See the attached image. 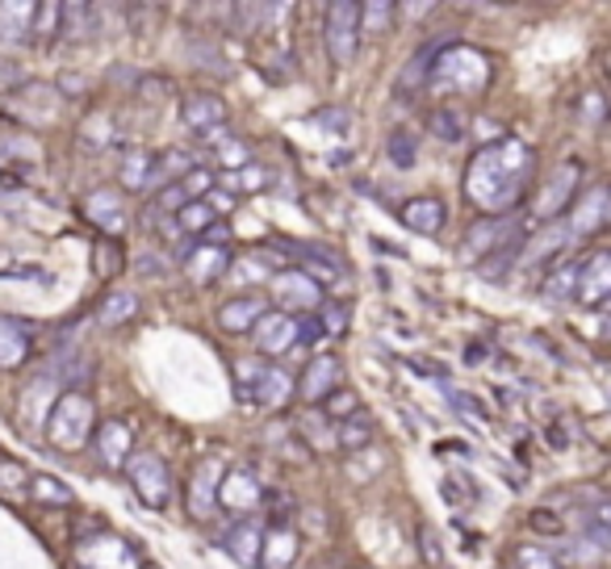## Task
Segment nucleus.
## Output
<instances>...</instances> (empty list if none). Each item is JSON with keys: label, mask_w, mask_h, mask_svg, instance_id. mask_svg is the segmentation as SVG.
<instances>
[{"label": "nucleus", "mask_w": 611, "mask_h": 569, "mask_svg": "<svg viewBox=\"0 0 611 569\" xmlns=\"http://www.w3.org/2000/svg\"><path fill=\"white\" fill-rule=\"evenodd\" d=\"M490 80V63L486 55L477 47H465V42H444L432 59V68L423 76V85L432 88L436 97H465V92H477L486 88Z\"/></svg>", "instance_id": "2"}, {"label": "nucleus", "mask_w": 611, "mask_h": 569, "mask_svg": "<svg viewBox=\"0 0 611 569\" xmlns=\"http://www.w3.org/2000/svg\"><path fill=\"white\" fill-rule=\"evenodd\" d=\"M247 335H252L256 352H264V356H280V352H289V347L297 344V318L285 311H264Z\"/></svg>", "instance_id": "10"}, {"label": "nucleus", "mask_w": 611, "mask_h": 569, "mask_svg": "<svg viewBox=\"0 0 611 569\" xmlns=\"http://www.w3.org/2000/svg\"><path fill=\"white\" fill-rule=\"evenodd\" d=\"M444 47V42H427L415 59H406V71H402V85H420L423 76H427V68H432V59H436V51Z\"/></svg>", "instance_id": "41"}, {"label": "nucleus", "mask_w": 611, "mask_h": 569, "mask_svg": "<svg viewBox=\"0 0 611 569\" xmlns=\"http://www.w3.org/2000/svg\"><path fill=\"white\" fill-rule=\"evenodd\" d=\"M173 223H176V230L180 235H206L218 218H214V209L206 206V202H189V206H180L173 214Z\"/></svg>", "instance_id": "30"}, {"label": "nucleus", "mask_w": 611, "mask_h": 569, "mask_svg": "<svg viewBox=\"0 0 611 569\" xmlns=\"http://www.w3.org/2000/svg\"><path fill=\"white\" fill-rule=\"evenodd\" d=\"M339 377H344V364L335 361V356H318V361L306 364V373H302V381H297V390H302L306 402H323V398L339 385Z\"/></svg>", "instance_id": "20"}, {"label": "nucleus", "mask_w": 611, "mask_h": 569, "mask_svg": "<svg viewBox=\"0 0 611 569\" xmlns=\"http://www.w3.org/2000/svg\"><path fill=\"white\" fill-rule=\"evenodd\" d=\"M323 38H327V55H332L335 68H348L352 59H356V51H361V26H356V4L352 0L327 4Z\"/></svg>", "instance_id": "7"}, {"label": "nucleus", "mask_w": 611, "mask_h": 569, "mask_svg": "<svg viewBox=\"0 0 611 569\" xmlns=\"http://www.w3.org/2000/svg\"><path fill=\"white\" fill-rule=\"evenodd\" d=\"M97 432V406L85 390H68L55 398L51 414H47V440L59 452H80Z\"/></svg>", "instance_id": "3"}, {"label": "nucleus", "mask_w": 611, "mask_h": 569, "mask_svg": "<svg viewBox=\"0 0 611 569\" xmlns=\"http://www.w3.org/2000/svg\"><path fill=\"white\" fill-rule=\"evenodd\" d=\"M608 218H611L608 189H603V185H591V189L574 202V209H570V230H574V235H599V230L608 226Z\"/></svg>", "instance_id": "14"}, {"label": "nucleus", "mask_w": 611, "mask_h": 569, "mask_svg": "<svg viewBox=\"0 0 611 569\" xmlns=\"http://www.w3.org/2000/svg\"><path fill=\"white\" fill-rule=\"evenodd\" d=\"M122 469L126 478H130V485H135V494L142 499V507L164 511L173 502V469L164 465V457H156V452H130Z\"/></svg>", "instance_id": "5"}, {"label": "nucleus", "mask_w": 611, "mask_h": 569, "mask_svg": "<svg viewBox=\"0 0 611 569\" xmlns=\"http://www.w3.org/2000/svg\"><path fill=\"white\" fill-rule=\"evenodd\" d=\"M135 314H139V297L130 294V290H118V294H109L106 302H101L97 323H101V327H122V323H130Z\"/></svg>", "instance_id": "27"}, {"label": "nucleus", "mask_w": 611, "mask_h": 569, "mask_svg": "<svg viewBox=\"0 0 611 569\" xmlns=\"http://www.w3.org/2000/svg\"><path fill=\"white\" fill-rule=\"evenodd\" d=\"M59 18L68 21V26H63V30H68L71 38L80 35H92V30H88V21H92V4H59Z\"/></svg>", "instance_id": "42"}, {"label": "nucleus", "mask_w": 611, "mask_h": 569, "mask_svg": "<svg viewBox=\"0 0 611 569\" xmlns=\"http://www.w3.org/2000/svg\"><path fill=\"white\" fill-rule=\"evenodd\" d=\"M420 549H423V557H427V566H444L440 545H436V532H432V528H423V532H420Z\"/></svg>", "instance_id": "49"}, {"label": "nucleus", "mask_w": 611, "mask_h": 569, "mask_svg": "<svg viewBox=\"0 0 611 569\" xmlns=\"http://www.w3.org/2000/svg\"><path fill=\"white\" fill-rule=\"evenodd\" d=\"M297 381L280 364L239 361L235 364V398L247 406H285L294 398Z\"/></svg>", "instance_id": "4"}, {"label": "nucleus", "mask_w": 611, "mask_h": 569, "mask_svg": "<svg viewBox=\"0 0 611 569\" xmlns=\"http://www.w3.org/2000/svg\"><path fill=\"white\" fill-rule=\"evenodd\" d=\"M92 435H97V457H101L106 469H122L126 457L135 452V435H130V428H126L122 419H109Z\"/></svg>", "instance_id": "18"}, {"label": "nucleus", "mask_w": 611, "mask_h": 569, "mask_svg": "<svg viewBox=\"0 0 611 569\" xmlns=\"http://www.w3.org/2000/svg\"><path fill=\"white\" fill-rule=\"evenodd\" d=\"M218 502L227 507L230 516H252L264 502V485L256 482L252 469H230V473H223V482H218Z\"/></svg>", "instance_id": "13"}, {"label": "nucleus", "mask_w": 611, "mask_h": 569, "mask_svg": "<svg viewBox=\"0 0 611 569\" xmlns=\"http://www.w3.org/2000/svg\"><path fill=\"white\" fill-rule=\"evenodd\" d=\"M218 482H223V465L218 461H201L189 478V516L210 519L218 507Z\"/></svg>", "instance_id": "16"}, {"label": "nucleus", "mask_w": 611, "mask_h": 569, "mask_svg": "<svg viewBox=\"0 0 611 569\" xmlns=\"http://www.w3.org/2000/svg\"><path fill=\"white\" fill-rule=\"evenodd\" d=\"M30 30H35V35H55V30H59V4H35Z\"/></svg>", "instance_id": "47"}, {"label": "nucleus", "mask_w": 611, "mask_h": 569, "mask_svg": "<svg viewBox=\"0 0 611 569\" xmlns=\"http://www.w3.org/2000/svg\"><path fill=\"white\" fill-rule=\"evenodd\" d=\"M520 247H524V239H515V243H506V247H499L494 256H486V264H473L477 273L486 276V281H503L506 276V268L520 259Z\"/></svg>", "instance_id": "35"}, {"label": "nucleus", "mask_w": 611, "mask_h": 569, "mask_svg": "<svg viewBox=\"0 0 611 569\" xmlns=\"http://www.w3.org/2000/svg\"><path fill=\"white\" fill-rule=\"evenodd\" d=\"M214 159H218V168H227V173H239L252 164V147H247L244 138H227L223 147H214Z\"/></svg>", "instance_id": "39"}, {"label": "nucleus", "mask_w": 611, "mask_h": 569, "mask_svg": "<svg viewBox=\"0 0 611 569\" xmlns=\"http://www.w3.org/2000/svg\"><path fill=\"white\" fill-rule=\"evenodd\" d=\"M398 223L406 226V230H415V235H440L444 230V223H449V209H444V202L440 197H411L406 206L398 209Z\"/></svg>", "instance_id": "17"}, {"label": "nucleus", "mask_w": 611, "mask_h": 569, "mask_svg": "<svg viewBox=\"0 0 611 569\" xmlns=\"http://www.w3.org/2000/svg\"><path fill=\"white\" fill-rule=\"evenodd\" d=\"M273 297H277L280 306L306 311V314H315L318 306H323V290H318L302 268H280V273H273Z\"/></svg>", "instance_id": "12"}, {"label": "nucleus", "mask_w": 611, "mask_h": 569, "mask_svg": "<svg viewBox=\"0 0 611 569\" xmlns=\"http://www.w3.org/2000/svg\"><path fill=\"white\" fill-rule=\"evenodd\" d=\"M511 566L515 569H561L553 552H544L541 545H515L511 549Z\"/></svg>", "instance_id": "38"}, {"label": "nucleus", "mask_w": 611, "mask_h": 569, "mask_svg": "<svg viewBox=\"0 0 611 569\" xmlns=\"http://www.w3.org/2000/svg\"><path fill=\"white\" fill-rule=\"evenodd\" d=\"M227 185L230 189H244V193H256L268 185V173H264L260 164H247V168H239V173H227Z\"/></svg>", "instance_id": "44"}, {"label": "nucleus", "mask_w": 611, "mask_h": 569, "mask_svg": "<svg viewBox=\"0 0 611 569\" xmlns=\"http://www.w3.org/2000/svg\"><path fill=\"white\" fill-rule=\"evenodd\" d=\"M76 566L80 569H142L135 545H126L118 532H88L76 540Z\"/></svg>", "instance_id": "6"}, {"label": "nucleus", "mask_w": 611, "mask_h": 569, "mask_svg": "<svg viewBox=\"0 0 611 569\" xmlns=\"http://www.w3.org/2000/svg\"><path fill=\"white\" fill-rule=\"evenodd\" d=\"M180 118H185L189 130L206 135V130H214V126H227V105L218 101L214 92H189L185 105H180Z\"/></svg>", "instance_id": "19"}, {"label": "nucleus", "mask_w": 611, "mask_h": 569, "mask_svg": "<svg viewBox=\"0 0 611 569\" xmlns=\"http://www.w3.org/2000/svg\"><path fill=\"white\" fill-rule=\"evenodd\" d=\"M315 314L323 335H344V327H348V306H318Z\"/></svg>", "instance_id": "46"}, {"label": "nucleus", "mask_w": 611, "mask_h": 569, "mask_svg": "<svg viewBox=\"0 0 611 569\" xmlns=\"http://www.w3.org/2000/svg\"><path fill=\"white\" fill-rule=\"evenodd\" d=\"M368 444H373V419L365 411H356L352 419L339 423V449L344 452H361Z\"/></svg>", "instance_id": "31"}, {"label": "nucleus", "mask_w": 611, "mask_h": 569, "mask_svg": "<svg viewBox=\"0 0 611 569\" xmlns=\"http://www.w3.org/2000/svg\"><path fill=\"white\" fill-rule=\"evenodd\" d=\"M35 21V4H0V42H18Z\"/></svg>", "instance_id": "32"}, {"label": "nucleus", "mask_w": 611, "mask_h": 569, "mask_svg": "<svg viewBox=\"0 0 611 569\" xmlns=\"http://www.w3.org/2000/svg\"><path fill=\"white\" fill-rule=\"evenodd\" d=\"M26 485H30V473L18 461H0V494H26Z\"/></svg>", "instance_id": "45"}, {"label": "nucleus", "mask_w": 611, "mask_h": 569, "mask_svg": "<svg viewBox=\"0 0 611 569\" xmlns=\"http://www.w3.org/2000/svg\"><path fill=\"white\" fill-rule=\"evenodd\" d=\"M230 268V252L227 243H197L189 256H185V276L193 285H210V281H223Z\"/></svg>", "instance_id": "15"}, {"label": "nucleus", "mask_w": 611, "mask_h": 569, "mask_svg": "<svg viewBox=\"0 0 611 569\" xmlns=\"http://www.w3.org/2000/svg\"><path fill=\"white\" fill-rule=\"evenodd\" d=\"M444 398H449V406H453V411H461L465 419H482V423L490 419L486 402H482L477 394H470V390H456V385H449V381H444Z\"/></svg>", "instance_id": "36"}, {"label": "nucleus", "mask_w": 611, "mask_h": 569, "mask_svg": "<svg viewBox=\"0 0 611 569\" xmlns=\"http://www.w3.org/2000/svg\"><path fill=\"white\" fill-rule=\"evenodd\" d=\"M394 13H398V4L368 0V4H356V26H361V35H385L394 26Z\"/></svg>", "instance_id": "28"}, {"label": "nucleus", "mask_w": 611, "mask_h": 569, "mask_svg": "<svg viewBox=\"0 0 611 569\" xmlns=\"http://www.w3.org/2000/svg\"><path fill=\"white\" fill-rule=\"evenodd\" d=\"M323 411L332 414V419H352V414L361 411V398L352 394V390H332V394L323 398Z\"/></svg>", "instance_id": "43"}, {"label": "nucleus", "mask_w": 611, "mask_h": 569, "mask_svg": "<svg viewBox=\"0 0 611 569\" xmlns=\"http://www.w3.org/2000/svg\"><path fill=\"white\" fill-rule=\"evenodd\" d=\"M532 176H536V156L524 138H494L473 151L465 168V197L490 218H506L524 202Z\"/></svg>", "instance_id": "1"}, {"label": "nucleus", "mask_w": 611, "mask_h": 569, "mask_svg": "<svg viewBox=\"0 0 611 569\" xmlns=\"http://www.w3.org/2000/svg\"><path fill=\"white\" fill-rule=\"evenodd\" d=\"M294 557H297V532H289L285 523H273V532H264L260 536V561L264 569H285V566H294Z\"/></svg>", "instance_id": "25"}, {"label": "nucleus", "mask_w": 611, "mask_h": 569, "mask_svg": "<svg viewBox=\"0 0 611 569\" xmlns=\"http://www.w3.org/2000/svg\"><path fill=\"white\" fill-rule=\"evenodd\" d=\"M85 218L88 223H97L101 230H109V235H122L126 230V209L122 202L114 197L109 189H92L85 197Z\"/></svg>", "instance_id": "23"}, {"label": "nucleus", "mask_w": 611, "mask_h": 569, "mask_svg": "<svg viewBox=\"0 0 611 569\" xmlns=\"http://www.w3.org/2000/svg\"><path fill=\"white\" fill-rule=\"evenodd\" d=\"M578 180H582V164L578 159H565L553 173L544 176V189L536 197V214L541 218H558L561 209L570 206V197H578Z\"/></svg>", "instance_id": "9"}, {"label": "nucleus", "mask_w": 611, "mask_h": 569, "mask_svg": "<svg viewBox=\"0 0 611 569\" xmlns=\"http://www.w3.org/2000/svg\"><path fill=\"white\" fill-rule=\"evenodd\" d=\"M574 297L582 306H591V311L608 306V297H611V256L608 252H594V256H587L578 264Z\"/></svg>", "instance_id": "11"}, {"label": "nucleus", "mask_w": 611, "mask_h": 569, "mask_svg": "<svg viewBox=\"0 0 611 569\" xmlns=\"http://www.w3.org/2000/svg\"><path fill=\"white\" fill-rule=\"evenodd\" d=\"M385 151H390V164L406 173V168H415V159H420V143H415L411 130H394L390 143H385Z\"/></svg>", "instance_id": "33"}, {"label": "nucleus", "mask_w": 611, "mask_h": 569, "mask_svg": "<svg viewBox=\"0 0 611 569\" xmlns=\"http://www.w3.org/2000/svg\"><path fill=\"white\" fill-rule=\"evenodd\" d=\"M268 311V297L260 294H239V297H230L227 306L218 311V327L230 331V335H244V331L256 327V318Z\"/></svg>", "instance_id": "22"}, {"label": "nucleus", "mask_w": 611, "mask_h": 569, "mask_svg": "<svg viewBox=\"0 0 611 569\" xmlns=\"http://www.w3.org/2000/svg\"><path fill=\"white\" fill-rule=\"evenodd\" d=\"M142 569H156V566H142Z\"/></svg>", "instance_id": "50"}, {"label": "nucleus", "mask_w": 611, "mask_h": 569, "mask_svg": "<svg viewBox=\"0 0 611 569\" xmlns=\"http://www.w3.org/2000/svg\"><path fill=\"white\" fill-rule=\"evenodd\" d=\"M578 285V259H558L541 281V297L544 302H570Z\"/></svg>", "instance_id": "26"}, {"label": "nucleus", "mask_w": 611, "mask_h": 569, "mask_svg": "<svg viewBox=\"0 0 611 569\" xmlns=\"http://www.w3.org/2000/svg\"><path fill=\"white\" fill-rule=\"evenodd\" d=\"M311 126L327 130V135H348L352 114L344 109V105H327V109H315V114H311Z\"/></svg>", "instance_id": "40"}, {"label": "nucleus", "mask_w": 611, "mask_h": 569, "mask_svg": "<svg viewBox=\"0 0 611 569\" xmlns=\"http://www.w3.org/2000/svg\"><path fill=\"white\" fill-rule=\"evenodd\" d=\"M318 340H327L323 327H318V314H306V318L297 323V344H318Z\"/></svg>", "instance_id": "48"}, {"label": "nucleus", "mask_w": 611, "mask_h": 569, "mask_svg": "<svg viewBox=\"0 0 611 569\" xmlns=\"http://www.w3.org/2000/svg\"><path fill=\"white\" fill-rule=\"evenodd\" d=\"M515 239H524L520 218H482V223H473L470 235L461 239V259H465V264L486 259V256H494L499 247H506V243H515Z\"/></svg>", "instance_id": "8"}, {"label": "nucleus", "mask_w": 611, "mask_h": 569, "mask_svg": "<svg viewBox=\"0 0 611 569\" xmlns=\"http://www.w3.org/2000/svg\"><path fill=\"white\" fill-rule=\"evenodd\" d=\"M427 126H432V135H436L440 143H461V138H465V118H461L456 109H436Z\"/></svg>", "instance_id": "37"}, {"label": "nucleus", "mask_w": 611, "mask_h": 569, "mask_svg": "<svg viewBox=\"0 0 611 569\" xmlns=\"http://www.w3.org/2000/svg\"><path fill=\"white\" fill-rule=\"evenodd\" d=\"M260 528L256 523H235L223 532V549L230 552V561H239V566L256 569L260 566Z\"/></svg>", "instance_id": "24"}, {"label": "nucleus", "mask_w": 611, "mask_h": 569, "mask_svg": "<svg viewBox=\"0 0 611 569\" xmlns=\"http://www.w3.org/2000/svg\"><path fill=\"white\" fill-rule=\"evenodd\" d=\"M26 490H30V494H35L38 502H42V507H71V502H76V494H71V485H68V482H59L55 473H35Z\"/></svg>", "instance_id": "29"}, {"label": "nucleus", "mask_w": 611, "mask_h": 569, "mask_svg": "<svg viewBox=\"0 0 611 569\" xmlns=\"http://www.w3.org/2000/svg\"><path fill=\"white\" fill-rule=\"evenodd\" d=\"M30 347H35L30 323L0 314V369H21V364L30 361Z\"/></svg>", "instance_id": "21"}, {"label": "nucleus", "mask_w": 611, "mask_h": 569, "mask_svg": "<svg viewBox=\"0 0 611 569\" xmlns=\"http://www.w3.org/2000/svg\"><path fill=\"white\" fill-rule=\"evenodd\" d=\"M151 164H156V156L151 151H135V156L122 159V185L126 189H147V180H151Z\"/></svg>", "instance_id": "34"}]
</instances>
